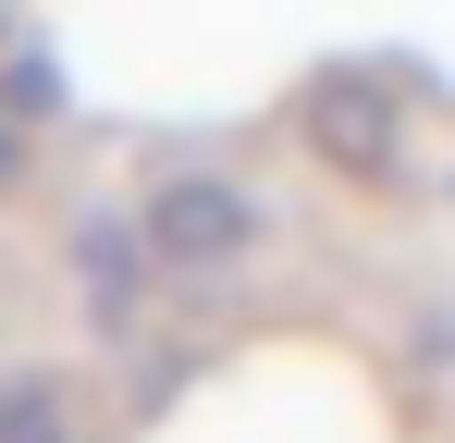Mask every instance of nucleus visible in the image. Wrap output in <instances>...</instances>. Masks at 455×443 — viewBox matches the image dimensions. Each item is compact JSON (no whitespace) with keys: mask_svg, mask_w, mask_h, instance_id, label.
I'll return each instance as SVG.
<instances>
[{"mask_svg":"<svg viewBox=\"0 0 455 443\" xmlns=\"http://www.w3.org/2000/svg\"><path fill=\"white\" fill-rule=\"evenodd\" d=\"M307 136L332 148V160H357V173H394V124H381V99H370V86H345V74L307 99Z\"/></svg>","mask_w":455,"mask_h":443,"instance_id":"2","label":"nucleus"},{"mask_svg":"<svg viewBox=\"0 0 455 443\" xmlns=\"http://www.w3.org/2000/svg\"><path fill=\"white\" fill-rule=\"evenodd\" d=\"M148 234H160V259H222V246H246V197L234 185H172L148 210Z\"/></svg>","mask_w":455,"mask_h":443,"instance_id":"1","label":"nucleus"}]
</instances>
